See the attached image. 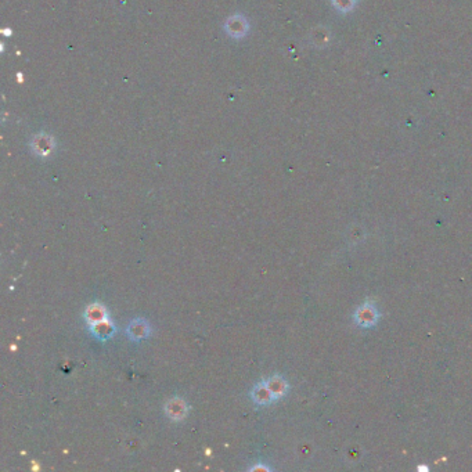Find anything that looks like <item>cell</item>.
Here are the masks:
<instances>
[{"instance_id":"1","label":"cell","mask_w":472,"mask_h":472,"mask_svg":"<svg viewBox=\"0 0 472 472\" xmlns=\"http://www.w3.org/2000/svg\"><path fill=\"white\" fill-rule=\"evenodd\" d=\"M226 30L229 32L231 36H243L245 35V32L248 30V24L244 20L243 17L237 15L230 18L227 24H226Z\"/></svg>"},{"instance_id":"2","label":"cell","mask_w":472,"mask_h":472,"mask_svg":"<svg viewBox=\"0 0 472 472\" xmlns=\"http://www.w3.org/2000/svg\"><path fill=\"white\" fill-rule=\"evenodd\" d=\"M53 147V143L52 139L50 137H47V136H37L36 139H35V143H33V150H35V153L36 154L44 155L47 154Z\"/></svg>"},{"instance_id":"3","label":"cell","mask_w":472,"mask_h":472,"mask_svg":"<svg viewBox=\"0 0 472 472\" xmlns=\"http://www.w3.org/2000/svg\"><path fill=\"white\" fill-rule=\"evenodd\" d=\"M377 318L376 310L373 308H363L359 310L357 313V320H359V324L362 325H371Z\"/></svg>"},{"instance_id":"4","label":"cell","mask_w":472,"mask_h":472,"mask_svg":"<svg viewBox=\"0 0 472 472\" xmlns=\"http://www.w3.org/2000/svg\"><path fill=\"white\" fill-rule=\"evenodd\" d=\"M147 325H146L144 321H141V320H137V321H134V323L129 325V334H130L132 338H136V340L144 338V337L147 335Z\"/></svg>"},{"instance_id":"5","label":"cell","mask_w":472,"mask_h":472,"mask_svg":"<svg viewBox=\"0 0 472 472\" xmlns=\"http://www.w3.org/2000/svg\"><path fill=\"white\" fill-rule=\"evenodd\" d=\"M104 317H105V312L101 306H98V305H93V306H90V309L88 310V318L92 321V323H100V321H104Z\"/></svg>"},{"instance_id":"6","label":"cell","mask_w":472,"mask_h":472,"mask_svg":"<svg viewBox=\"0 0 472 472\" xmlns=\"http://www.w3.org/2000/svg\"><path fill=\"white\" fill-rule=\"evenodd\" d=\"M274 395L270 392V389L267 388V386H258L256 388V391H255V400L258 402V403H262V405H265V403H269L272 398H273Z\"/></svg>"},{"instance_id":"7","label":"cell","mask_w":472,"mask_h":472,"mask_svg":"<svg viewBox=\"0 0 472 472\" xmlns=\"http://www.w3.org/2000/svg\"><path fill=\"white\" fill-rule=\"evenodd\" d=\"M185 405L179 400H173L168 405V413L172 418H180L185 414Z\"/></svg>"},{"instance_id":"8","label":"cell","mask_w":472,"mask_h":472,"mask_svg":"<svg viewBox=\"0 0 472 472\" xmlns=\"http://www.w3.org/2000/svg\"><path fill=\"white\" fill-rule=\"evenodd\" d=\"M267 388L270 389V392L273 393L274 396H279L281 393H284L285 391V382L281 381L280 378H273L267 382Z\"/></svg>"},{"instance_id":"9","label":"cell","mask_w":472,"mask_h":472,"mask_svg":"<svg viewBox=\"0 0 472 472\" xmlns=\"http://www.w3.org/2000/svg\"><path fill=\"white\" fill-rule=\"evenodd\" d=\"M93 330H94V332H96L100 338H107V337H110L111 332H112V327H111L107 321H100V323L94 324Z\"/></svg>"}]
</instances>
